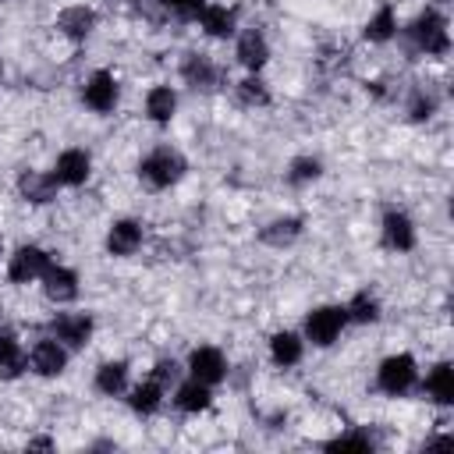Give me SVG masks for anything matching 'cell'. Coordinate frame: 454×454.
<instances>
[{
  "mask_svg": "<svg viewBox=\"0 0 454 454\" xmlns=\"http://www.w3.org/2000/svg\"><path fill=\"white\" fill-rule=\"evenodd\" d=\"M259 238H262L266 245H273V248L294 245V241L301 238V216H277V220H270V223L259 231Z\"/></svg>",
  "mask_w": 454,
  "mask_h": 454,
  "instance_id": "cell-27",
  "label": "cell"
},
{
  "mask_svg": "<svg viewBox=\"0 0 454 454\" xmlns=\"http://www.w3.org/2000/svg\"><path fill=\"white\" fill-rule=\"evenodd\" d=\"M188 376H195V380H202V383H220L223 376H227V358H223V351L220 348H213V344H199V348H192V355H188Z\"/></svg>",
  "mask_w": 454,
  "mask_h": 454,
  "instance_id": "cell-14",
  "label": "cell"
},
{
  "mask_svg": "<svg viewBox=\"0 0 454 454\" xmlns=\"http://www.w3.org/2000/svg\"><path fill=\"white\" fill-rule=\"evenodd\" d=\"M14 188H18V195H21L28 206H46V202L57 199V188H60V184L53 181L50 170H32V167H25V170H18Z\"/></svg>",
  "mask_w": 454,
  "mask_h": 454,
  "instance_id": "cell-12",
  "label": "cell"
},
{
  "mask_svg": "<svg viewBox=\"0 0 454 454\" xmlns=\"http://www.w3.org/2000/svg\"><path fill=\"white\" fill-rule=\"evenodd\" d=\"M408 39H411L415 50H422L426 57H443V53L450 50V28H447L443 11H436V7L419 11V18L408 25Z\"/></svg>",
  "mask_w": 454,
  "mask_h": 454,
  "instance_id": "cell-2",
  "label": "cell"
},
{
  "mask_svg": "<svg viewBox=\"0 0 454 454\" xmlns=\"http://www.w3.org/2000/svg\"><path fill=\"white\" fill-rule=\"evenodd\" d=\"M0 78H4V64H0Z\"/></svg>",
  "mask_w": 454,
  "mask_h": 454,
  "instance_id": "cell-37",
  "label": "cell"
},
{
  "mask_svg": "<svg viewBox=\"0 0 454 454\" xmlns=\"http://www.w3.org/2000/svg\"><path fill=\"white\" fill-rule=\"evenodd\" d=\"M96 333V319L92 312H57L50 319V337H57L67 351L71 348H85Z\"/></svg>",
  "mask_w": 454,
  "mask_h": 454,
  "instance_id": "cell-6",
  "label": "cell"
},
{
  "mask_svg": "<svg viewBox=\"0 0 454 454\" xmlns=\"http://www.w3.org/2000/svg\"><path fill=\"white\" fill-rule=\"evenodd\" d=\"M50 262L53 259H50L46 248H39V245H18L11 252V259H7V280L11 284H35L46 273Z\"/></svg>",
  "mask_w": 454,
  "mask_h": 454,
  "instance_id": "cell-5",
  "label": "cell"
},
{
  "mask_svg": "<svg viewBox=\"0 0 454 454\" xmlns=\"http://www.w3.org/2000/svg\"><path fill=\"white\" fill-rule=\"evenodd\" d=\"M160 7H167V11H174V14H195L206 0H156Z\"/></svg>",
  "mask_w": 454,
  "mask_h": 454,
  "instance_id": "cell-34",
  "label": "cell"
},
{
  "mask_svg": "<svg viewBox=\"0 0 454 454\" xmlns=\"http://www.w3.org/2000/svg\"><path fill=\"white\" fill-rule=\"evenodd\" d=\"M39 284H43V294L53 305H67V301L78 298V273L71 266H64V262H50L46 273L39 277Z\"/></svg>",
  "mask_w": 454,
  "mask_h": 454,
  "instance_id": "cell-13",
  "label": "cell"
},
{
  "mask_svg": "<svg viewBox=\"0 0 454 454\" xmlns=\"http://www.w3.org/2000/svg\"><path fill=\"white\" fill-rule=\"evenodd\" d=\"M344 326H348L344 305H316V309L305 316L301 337H305V344H312V348H330V344L340 340Z\"/></svg>",
  "mask_w": 454,
  "mask_h": 454,
  "instance_id": "cell-3",
  "label": "cell"
},
{
  "mask_svg": "<svg viewBox=\"0 0 454 454\" xmlns=\"http://www.w3.org/2000/svg\"><path fill=\"white\" fill-rule=\"evenodd\" d=\"M0 259H4V234H0Z\"/></svg>",
  "mask_w": 454,
  "mask_h": 454,
  "instance_id": "cell-36",
  "label": "cell"
},
{
  "mask_svg": "<svg viewBox=\"0 0 454 454\" xmlns=\"http://www.w3.org/2000/svg\"><path fill=\"white\" fill-rule=\"evenodd\" d=\"M195 21H199V28H202L209 39H227V35L238 32V11L227 7V4H209V0H206V4L195 11Z\"/></svg>",
  "mask_w": 454,
  "mask_h": 454,
  "instance_id": "cell-15",
  "label": "cell"
},
{
  "mask_svg": "<svg viewBox=\"0 0 454 454\" xmlns=\"http://www.w3.org/2000/svg\"><path fill=\"white\" fill-rule=\"evenodd\" d=\"M323 177V160L319 156H294L287 163V181L291 184H309V181H319Z\"/></svg>",
  "mask_w": 454,
  "mask_h": 454,
  "instance_id": "cell-29",
  "label": "cell"
},
{
  "mask_svg": "<svg viewBox=\"0 0 454 454\" xmlns=\"http://www.w3.org/2000/svg\"><path fill=\"white\" fill-rule=\"evenodd\" d=\"M153 380L167 390V387H177L181 383V365L174 362V358H160L156 365H153Z\"/></svg>",
  "mask_w": 454,
  "mask_h": 454,
  "instance_id": "cell-32",
  "label": "cell"
},
{
  "mask_svg": "<svg viewBox=\"0 0 454 454\" xmlns=\"http://www.w3.org/2000/svg\"><path fill=\"white\" fill-rule=\"evenodd\" d=\"M96 390L103 394V397H121V394H128V362H121V358H110V362H103L99 369H96Z\"/></svg>",
  "mask_w": 454,
  "mask_h": 454,
  "instance_id": "cell-24",
  "label": "cell"
},
{
  "mask_svg": "<svg viewBox=\"0 0 454 454\" xmlns=\"http://www.w3.org/2000/svg\"><path fill=\"white\" fill-rule=\"evenodd\" d=\"M0 312H4V305H0Z\"/></svg>",
  "mask_w": 454,
  "mask_h": 454,
  "instance_id": "cell-38",
  "label": "cell"
},
{
  "mask_svg": "<svg viewBox=\"0 0 454 454\" xmlns=\"http://www.w3.org/2000/svg\"><path fill=\"white\" fill-rule=\"evenodd\" d=\"M53 181L60 184V188H78V184H85L89 181V174H92V156L85 153V149H64L57 160H53Z\"/></svg>",
  "mask_w": 454,
  "mask_h": 454,
  "instance_id": "cell-10",
  "label": "cell"
},
{
  "mask_svg": "<svg viewBox=\"0 0 454 454\" xmlns=\"http://www.w3.org/2000/svg\"><path fill=\"white\" fill-rule=\"evenodd\" d=\"M96 11L92 7H85V4H71V7H64L60 14H57V32L64 35V39H71V43H85L92 32H96Z\"/></svg>",
  "mask_w": 454,
  "mask_h": 454,
  "instance_id": "cell-16",
  "label": "cell"
},
{
  "mask_svg": "<svg viewBox=\"0 0 454 454\" xmlns=\"http://www.w3.org/2000/svg\"><path fill=\"white\" fill-rule=\"evenodd\" d=\"M422 394L433 401V404H454V365L450 362H436L426 380H422Z\"/></svg>",
  "mask_w": 454,
  "mask_h": 454,
  "instance_id": "cell-19",
  "label": "cell"
},
{
  "mask_svg": "<svg viewBox=\"0 0 454 454\" xmlns=\"http://www.w3.org/2000/svg\"><path fill=\"white\" fill-rule=\"evenodd\" d=\"M28 369V355L14 330H0V380H18Z\"/></svg>",
  "mask_w": 454,
  "mask_h": 454,
  "instance_id": "cell-22",
  "label": "cell"
},
{
  "mask_svg": "<svg viewBox=\"0 0 454 454\" xmlns=\"http://www.w3.org/2000/svg\"><path fill=\"white\" fill-rule=\"evenodd\" d=\"M301 355H305V337H301V333H294V330H277V333L270 337V358H273V365L291 369V365L301 362Z\"/></svg>",
  "mask_w": 454,
  "mask_h": 454,
  "instance_id": "cell-20",
  "label": "cell"
},
{
  "mask_svg": "<svg viewBox=\"0 0 454 454\" xmlns=\"http://www.w3.org/2000/svg\"><path fill=\"white\" fill-rule=\"evenodd\" d=\"M362 35H365L369 43H390V39L397 35V11H394L390 4H380V7L369 14Z\"/></svg>",
  "mask_w": 454,
  "mask_h": 454,
  "instance_id": "cell-26",
  "label": "cell"
},
{
  "mask_svg": "<svg viewBox=\"0 0 454 454\" xmlns=\"http://www.w3.org/2000/svg\"><path fill=\"white\" fill-rule=\"evenodd\" d=\"M177 114V89L174 85H153L145 92V117L153 124H170Z\"/></svg>",
  "mask_w": 454,
  "mask_h": 454,
  "instance_id": "cell-23",
  "label": "cell"
},
{
  "mask_svg": "<svg viewBox=\"0 0 454 454\" xmlns=\"http://www.w3.org/2000/svg\"><path fill=\"white\" fill-rule=\"evenodd\" d=\"M28 369L43 380H53L67 369V348L57 340V337H39L28 351Z\"/></svg>",
  "mask_w": 454,
  "mask_h": 454,
  "instance_id": "cell-9",
  "label": "cell"
},
{
  "mask_svg": "<svg viewBox=\"0 0 454 454\" xmlns=\"http://www.w3.org/2000/svg\"><path fill=\"white\" fill-rule=\"evenodd\" d=\"M234 89H238V103H245V106H270V89H266V82L259 74L241 78Z\"/></svg>",
  "mask_w": 454,
  "mask_h": 454,
  "instance_id": "cell-30",
  "label": "cell"
},
{
  "mask_svg": "<svg viewBox=\"0 0 454 454\" xmlns=\"http://www.w3.org/2000/svg\"><path fill=\"white\" fill-rule=\"evenodd\" d=\"M142 241H145V231H142V223L138 220H131V216H124V220H114L110 227H106V252L114 255V259H128V255H135L138 248H142Z\"/></svg>",
  "mask_w": 454,
  "mask_h": 454,
  "instance_id": "cell-11",
  "label": "cell"
},
{
  "mask_svg": "<svg viewBox=\"0 0 454 454\" xmlns=\"http://www.w3.org/2000/svg\"><path fill=\"white\" fill-rule=\"evenodd\" d=\"M181 78H184L188 85H195V89H213L216 78H220V71H216V64H213L206 53L192 50V53L181 57Z\"/></svg>",
  "mask_w": 454,
  "mask_h": 454,
  "instance_id": "cell-21",
  "label": "cell"
},
{
  "mask_svg": "<svg viewBox=\"0 0 454 454\" xmlns=\"http://www.w3.org/2000/svg\"><path fill=\"white\" fill-rule=\"evenodd\" d=\"M213 404V387L209 383H202V380H181L177 387H174V408L177 411H184V415H199V411H206Z\"/></svg>",
  "mask_w": 454,
  "mask_h": 454,
  "instance_id": "cell-18",
  "label": "cell"
},
{
  "mask_svg": "<svg viewBox=\"0 0 454 454\" xmlns=\"http://www.w3.org/2000/svg\"><path fill=\"white\" fill-rule=\"evenodd\" d=\"M380 238L390 252H411L419 241V227L404 209H387L380 220Z\"/></svg>",
  "mask_w": 454,
  "mask_h": 454,
  "instance_id": "cell-8",
  "label": "cell"
},
{
  "mask_svg": "<svg viewBox=\"0 0 454 454\" xmlns=\"http://www.w3.org/2000/svg\"><path fill=\"white\" fill-rule=\"evenodd\" d=\"M344 312H348V323H362V326H369V323H380L383 305H380V298H376L372 291H355L351 301L344 305Z\"/></svg>",
  "mask_w": 454,
  "mask_h": 454,
  "instance_id": "cell-28",
  "label": "cell"
},
{
  "mask_svg": "<svg viewBox=\"0 0 454 454\" xmlns=\"http://www.w3.org/2000/svg\"><path fill=\"white\" fill-rule=\"evenodd\" d=\"M436 96L429 92V89H415L411 92V99H408V121H415V124H422V121H429L433 114H436Z\"/></svg>",
  "mask_w": 454,
  "mask_h": 454,
  "instance_id": "cell-31",
  "label": "cell"
},
{
  "mask_svg": "<svg viewBox=\"0 0 454 454\" xmlns=\"http://www.w3.org/2000/svg\"><path fill=\"white\" fill-rule=\"evenodd\" d=\"M419 383V362L415 355L408 351H397V355H387L376 369V387L387 394V397H404L408 390H415Z\"/></svg>",
  "mask_w": 454,
  "mask_h": 454,
  "instance_id": "cell-4",
  "label": "cell"
},
{
  "mask_svg": "<svg viewBox=\"0 0 454 454\" xmlns=\"http://www.w3.org/2000/svg\"><path fill=\"white\" fill-rule=\"evenodd\" d=\"M117 99H121V85H117L114 71L99 67V71H92V74L85 78V85H82V103H85L92 114H114Z\"/></svg>",
  "mask_w": 454,
  "mask_h": 454,
  "instance_id": "cell-7",
  "label": "cell"
},
{
  "mask_svg": "<svg viewBox=\"0 0 454 454\" xmlns=\"http://www.w3.org/2000/svg\"><path fill=\"white\" fill-rule=\"evenodd\" d=\"M188 174V160L170 149V145H156L153 153H145L138 160V181L153 192H163V188H174L181 177Z\"/></svg>",
  "mask_w": 454,
  "mask_h": 454,
  "instance_id": "cell-1",
  "label": "cell"
},
{
  "mask_svg": "<svg viewBox=\"0 0 454 454\" xmlns=\"http://www.w3.org/2000/svg\"><path fill=\"white\" fill-rule=\"evenodd\" d=\"M163 387L149 376L145 383H138V387H131L128 390V408L135 411V415H142V419H149V415H156L160 408H163Z\"/></svg>",
  "mask_w": 454,
  "mask_h": 454,
  "instance_id": "cell-25",
  "label": "cell"
},
{
  "mask_svg": "<svg viewBox=\"0 0 454 454\" xmlns=\"http://www.w3.org/2000/svg\"><path fill=\"white\" fill-rule=\"evenodd\" d=\"M333 447H372V440H369V433H340L326 443V450H333Z\"/></svg>",
  "mask_w": 454,
  "mask_h": 454,
  "instance_id": "cell-33",
  "label": "cell"
},
{
  "mask_svg": "<svg viewBox=\"0 0 454 454\" xmlns=\"http://www.w3.org/2000/svg\"><path fill=\"white\" fill-rule=\"evenodd\" d=\"M28 447H43V450H46V447H53V443H50V440H46V436H35V440H32V443H28Z\"/></svg>",
  "mask_w": 454,
  "mask_h": 454,
  "instance_id": "cell-35",
  "label": "cell"
},
{
  "mask_svg": "<svg viewBox=\"0 0 454 454\" xmlns=\"http://www.w3.org/2000/svg\"><path fill=\"white\" fill-rule=\"evenodd\" d=\"M234 57L241 67H248V74H259L270 60V43L259 28H245L238 32V43H234Z\"/></svg>",
  "mask_w": 454,
  "mask_h": 454,
  "instance_id": "cell-17",
  "label": "cell"
}]
</instances>
